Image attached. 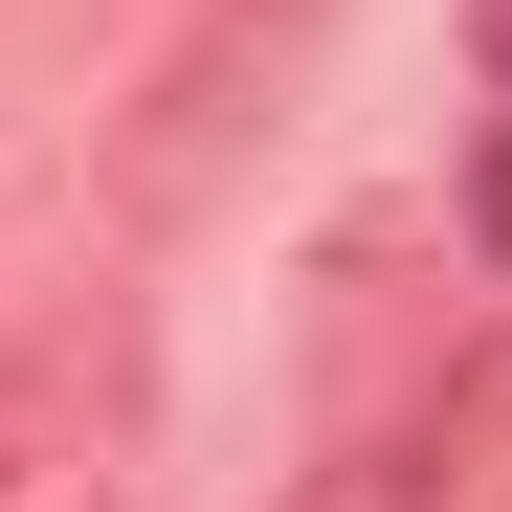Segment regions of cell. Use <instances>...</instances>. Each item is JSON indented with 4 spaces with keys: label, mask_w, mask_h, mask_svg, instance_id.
I'll use <instances>...</instances> for the list:
<instances>
[{
    "label": "cell",
    "mask_w": 512,
    "mask_h": 512,
    "mask_svg": "<svg viewBox=\"0 0 512 512\" xmlns=\"http://www.w3.org/2000/svg\"><path fill=\"white\" fill-rule=\"evenodd\" d=\"M468 67H490V90H512V0H468Z\"/></svg>",
    "instance_id": "obj_5"
},
{
    "label": "cell",
    "mask_w": 512,
    "mask_h": 512,
    "mask_svg": "<svg viewBox=\"0 0 512 512\" xmlns=\"http://www.w3.org/2000/svg\"><path fill=\"white\" fill-rule=\"evenodd\" d=\"M446 223H468V268H490V290H512V112H490V134H468V179H446Z\"/></svg>",
    "instance_id": "obj_4"
},
{
    "label": "cell",
    "mask_w": 512,
    "mask_h": 512,
    "mask_svg": "<svg viewBox=\"0 0 512 512\" xmlns=\"http://www.w3.org/2000/svg\"><path fill=\"white\" fill-rule=\"evenodd\" d=\"M290 23H312V0H201V45L156 67V90H134V134L90 156V179H112V223H179L223 156H245V90H290Z\"/></svg>",
    "instance_id": "obj_2"
},
{
    "label": "cell",
    "mask_w": 512,
    "mask_h": 512,
    "mask_svg": "<svg viewBox=\"0 0 512 512\" xmlns=\"http://www.w3.org/2000/svg\"><path fill=\"white\" fill-rule=\"evenodd\" d=\"M134 446H156L134 334H0V512H112Z\"/></svg>",
    "instance_id": "obj_1"
},
{
    "label": "cell",
    "mask_w": 512,
    "mask_h": 512,
    "mask_svg": "<svg viewBox=\"0 0 512 512\" xmlns=\"http://www.w3.org/2000/svg\"><path fill=\"white\" fill-rule=\"evenodd\" d=\"M490 446H512V357H468V379H401L334 468H290V512H468L490 490Z\"/></svg>",
    "instance_id": "obj_3"
}]
</instances>
